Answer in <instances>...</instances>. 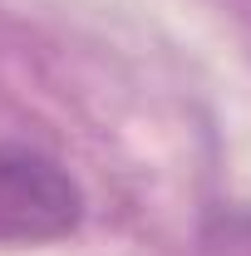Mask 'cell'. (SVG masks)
Listing matches in <instances>:
<instances>
[{
  "mask_svg": "<svg viewBox=\"0 0 251 256\" xmlns=\"http://www.w3.org/2000/svg\"><path fill=\"white\" fill-rule=\"evenodd\" d=\"M84 222V192L60 162L25 143H0V242L40 246Z\"/></svg>",
  "mask_w": 251,
  "mask_h": 256,
  "instance_id": "cell-1",
  "label": "cell"
},
{
  "mask_svg": "<svg viewBox=\"0 0 251 256\" xmlns=\"http://www.w3.org/2000/svg\"><path fill=\"white\" fill-rule=\"evenodd\" d=\"M222 242H226L232 252L251 256V217H232V222H222Z\"/></svg>",
  "mask_w": 251,
  "mask_h": 256,
  "instance_id": "cell-2",
  "label": "cell"
}]
</instances>
